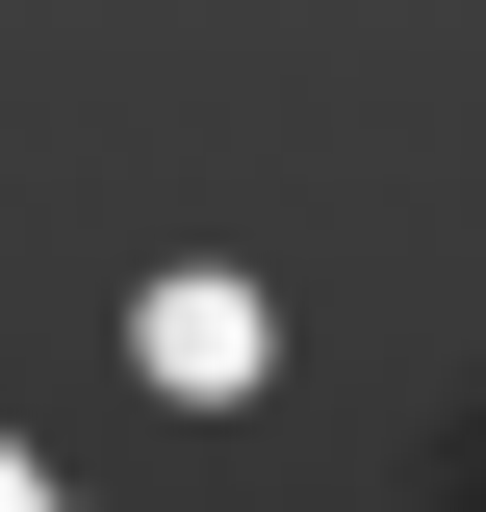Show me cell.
I'll return each mask as SVG.
<instances>
[{"mask_svg":"<svg viewBox=\"0 0 486 512\" xmlns=\"http://www.w3.org/2000/svg\"><path fill=\"white\" fill-rule=\"evenodd\" d=\"M0 512H77V487H52V461H26V436H0Z\"/></svg>","mask_w":486,"mask_h":512,"instance_id":"cell-2","label":"cell"},{"mask_svg":"<svg viewBox=\"0 0 486 512\" xmlns=\"http://www.w3.org/2000/svg\"><path fill=\"white\" fill-rule=\"evenodd\" d=\"M128 359H154V384H205V410H231V384H256V282H154V308H128Z\"/></svg>","mask_w":486,"mask_h":512,"instance_id":"cell-1","label":"cell"}]
</instances>
